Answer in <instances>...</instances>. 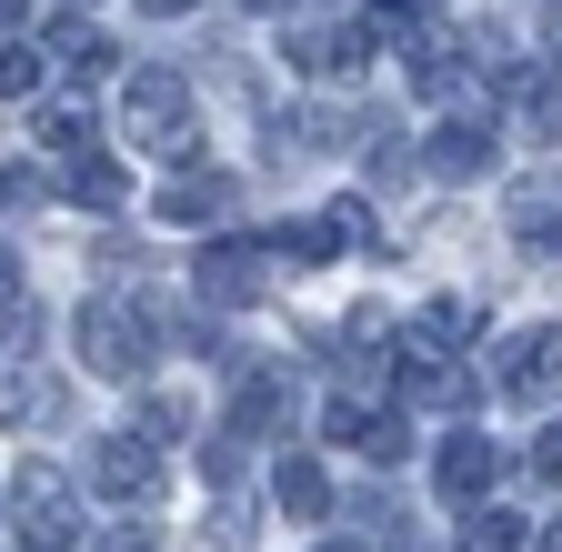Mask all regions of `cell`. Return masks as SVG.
Here are the masks:
<instances>
[{
  "label": "cell",
  "mask_w": 562,
  "mask_h": 552,
  "mask_svg": "<svg viewBox=\"0 0 562 552\" xmlns=\"http://www.w3.org/2000/svg\"><path fill=\"white\" fill-rule=\"evenodd\" d=\"M11 542L21 552H70V542H81V493H70V472L21 462V482H11Z\"/></svg>",
  "instance_id": "obj_3"
},
{
  "label": "cell",
  "mask_w": 562,
  "mask_h": 552,
  "mask_svg": "<svg viewBox=\"0 0 562 552\" xmlns=\"http://www.w3.org/2000/svg\"><path fill=\"white\" fill-rule=\"evenodd\" d=\"M492 392H503V402H562V331L552 322L503 331V341H492Z\"/></svg>",
  "instance_id": "obj_6"
},
{
  "label": "cell",
  "mask_w": 562,
  "mask_h": 552,
  "mask_svg": "<svg viewBox=\"0 0 562 552\" xmlns=\"http://www.w3.org/2000/svg\"><path fill=\"white\" fill-rule=\"evenodd\" d=\"M21 362H41V312L11 292L0 302V372H21Z\"/></svg>",
  "instance_id": "obj_21"
},
{
  "label": "cell",
  "mask_w": 562,
  "mask_h": 552,
  "mask_svg": "<svg viewBox=\"0 0 562 552\" xmlns=\"http://www.w3.org/2000/svg\"><path fill=\"white\" fill-rule=\"evenodd\" d=\"M322 552H362V542H322Z\"/></svg>",
  "instance_id": "obj_37"
},
{
  "label": "cell",
  "mask_w": 562,
  "mask_h": 552,
  "mask_svg": "<svg viewBox=\"0 0 562 552\" xmlns=\"http://www.w3.org/2000/svg\"><path fill=\"white\" fill-rule=\"evenodd\" d=\"M121 131L161 161H191V81L181 71H131L121 81Z\"/></svg>",
  "instance_id": "obj_2"
},
{
  "label": "cell",
  "mask_w": 562,
  "mask_h": 552,
  "mask_svg": "<svg viewBox=\"0 0 562 552\" xmlns=\"http://www.w3.org/2000/svg\"><path fill=\"white\" fill-rule=\"evenodd\" d=\"M211 552H251V503H222V512H211Z\"/></svg>",
  "instance_id": "obj_27"
},
{
  "label": "cell",
  "mask_w": 562,
  "mask_h": 552,
  "mask_svg": "<svg viewBox=\"0 0 562 552\" xmlns=\"http://www.w3.org/2000/svg\"><path fill=\"white\" fill-rule=\"evenodd\" d=\"M281 50H292V71H302V81H351V71H372L382 21H372V11H351V21H331V31H322V21H302Z\"/></svg>",
  "instance_id": "obj_5"
},
{
  "label": "cell",
  "mask_w": 562,
  "mask_h": 552,
  "mask_svg": "<svg viewBox=\"0 0 562 552\" xmlns=\"http://www.w3.org/2000/svg\"><path fill=\"white\" fill-rule=\"evenodd\" d=\"M402 392H412V412H472V392H482V382L442 352V362H402Z\"/></svg>",
  "instance_id": "obj_15"
},
{
  "label": "cell",
  "mask_w": 562,
  "mask_h": 552,
  "mask_svg": "<svg viewBox=\"0 0 562 552\" xmlns=\"http://www.w3.org/2000/svg\"><path fill=\"white\" fill-rule=\"evenodd\" d=\"M11 292H21V261H11V251H0V302H11Z\"/></svg>",
  "instance_id": "obj_31"
},
{
  "label": "cell",
  "mask_w": 562,
  "mask_h": 552,
  "mask_svg": "<svg viewBox=\"0 0 562 552\" xmlns=\"http://www.w3.org/2000/svg\"><path fill=\"white\" fill-rule=\"evenodd\" d=\"M513 131L522 142H562V71H513Z\"/></svg>",
  "instance_id": "obj_14"
},
{
  "label": "cell",
  "mask_w": 562,
  "mask_h": 552,
  "mask_svg": "<svg viewBox=\"0 0 562 552\" xmlns=\"http://www.w3.org/2000/svg\"><path fill=\"white\" fill-rule=\"evenodd\" d=\"M542 552H562V522H542Z\"/></svg>",
  "instance_id": "obj_34"
},
{
  "label": "cell",
  "mask_w": 562,
  "mask_h": 552,
  "mask_svg": "<svg viewBox=\"0 0 562 552\" xmlns=\"http://www.w3.org/2000/svg\"><path fill=\"white\" fill-rule=\"evenodd\" d=\"M91 493L101 503H131V512H151L161 493H171V462H161V442L151 432H111V442H91Z\"/></svg>",
  "instance_id": "obj_4"
},
{
  "label": "cell",
  "mask_w": 562,
  "mask_h": 552,
  "mask_svg": "<svg viewBox=\"0 0 562 552\" xmlns=\"http://www.w3.org/2000/svg\"><path fill=\"white\" fill-rule=\"evenodd\" d=\"M0 423H11V432H60L70 423V382H50L41 362H21L11 382H0Z\"/></svg>",
  "instance_id": "obj_9"
},
{
  "label": "cell",
  "mask_w": 562,
  "mask_h": 552,
  "mask_svg": "<svg viewBox=\"0 0 562 552\" xmlns=\"http://www.w3.org/2000/svg\"><path fill=\"white\" fill-rule=\"evenodd\" d=\"M81 362H91L101 382H151V362H161L151 312H140V302H111V292H91V302H81Z\"/></svg>",
  "instance_id": "obj_1"
},
{
  "label": "cell",
  "mask_w": 562,
  "mask_h": 552,
  "mask_svg": "<svg viewBox=\"0 0 562 552\" xmlns=\"http://www.w3.org/2000/svg\"><path fill=\"white\" fill-rule=\"evenodd\" d=\"M91 552H161V532H151V522H121V532H101Z\"/></svg>",
  "instance_id": "obj_29"
},
{
  "label": "cell",
  "mask_w": 562,
  "mask_h": 552,
  "mask_svg": "<svg viewBox=\"0 0 562 552\" xmlns=\"http://www.w3.org/2000/svg\"><path fill=\"white\" fill-rule=\"evenodd\" d=\"M271 251H292V261H331V251H341V222H281Z\"/></svg>",
  "instance_id": "obj_23"
},
{
  "label": "cell",
  "mask_w": 562,
  "mask_h": 552,
  "mask_svg": "<svg viewBox=\"0 0 562 552\" xmlns=\"http://www.w3.org/2000/svg\"><path fill=\"white\" fill-rule=\"evenodd\" d=\"M251 11H292V0H251Z\"/></svg>",
  "instance_id": "obj_36"
},
{
  "label": "cell",
  "mask_w": 562,
  "mask_h": 552,
  "mask_svg": "<svg viewBox=\"0 0 562 552\" xmlns=\"http://www.w3.org/2000/svg\"><path fill=\"white\" fill-rule=\"evenodd\" d=\"M70 201H81V212H121V201H131V171L111 151H70Z\"/></svg>",
  "instance_id": "obj_20"
},
{
  "label": "cell",
  "mask_w": 562,
  "mask_h": 552,
  "mask_svg": "<svg viewBox=\"0 0 562 552\" xmlns=\"http://www.w3.org/2000/svg\"><path fill=\"white\" fill-rule=\"evenodd\" d=\"M382 11H432V0H382Z\"/></svg>",
  "instance_id": "obj_35"
},
{
  "label": "cell",
  "mask_w": 562,
  "mask_h": 552,
  "mask_svg": "<svg viewBox=\"0 0 562 552\" xmlns=\"http://www.w3.org/2000/svg\"><path fill=\"white\" fill-rule=\"evenodd\" d=\"M492 472H503V452H492L482 432H452V442L432 452V482H442V503H482V493H492Z\"/></svg>",
  "instance_id": "obj_12"
},
{
  "label": "cell",
  "mask_w": 562,
  "mask_h": 552,
  "mask_svg": "<svg viewBox=\"0 0 562 552\" xmlns=\"http://www.w3.org/2000/svg\"><path fill=\"white\" fill-rule=\"evenodd\" d=\"M161 222H181V232H222V222H232V171H181V181L161 191Z\"/></svg>",
  "instance_id": "obj_13"
},
{
  "label": "cell",
  "mask_w": 562,
  "mask_h": 552,
  "mask_svg": "<svg viewBox=\"0 0 562 552\" xmlns=\"http://www.w3.org/2000/svg\"><path fill=\"white\" fill-rule=\"evenodd\" d=\"M261 282H271V241H211L201 271H191V292H201L211 312H251Z\"/></svg>",
  "instance_id": "obj_7"
},
{
  "label": "cell",
  "mask_w": 562,
  "mask_h": 552,
  "mask_svg": "<svg viewBox=\"0 0 562 552\" xmlns=\"http://www.w3.org/2000/svg\"><path fill=\"white\" fill-rule=\"evenodd\" d=\"M472 331H482V302L452 292V302H432V312H412V322H402V362H442V352H462Z\"/></svg>",
  "instance_id": "obj_8"
},
{
  "label": "cell",
  "mask_w": 562,
  "mask_h": 552,
  "mask_svg": "<svg viewBox=\"0 0 562 552\" xmlns=\"http://www.w3.org/2000/svg\"><path fill=\"white\" fill-rule=\"evenodd\" d=\"M140 11H151V21H181V11H201V0H140Z\"/></svg>",
  "instance_id": "obj_30"
},
{
  "label": "cell",
  "mask_w": 562,
  "mask_h": 552,
  "mask_svg": "<svg viewBox=\"0 0 562 552\" xmlns=\"http://www.w3.org/2000/svg\"><path fill=\"white\" fill-rule=\"evenodd\" d=\"M241 452H251V432H211V442H201V472H211V482H241Z\"/></svg>",
  "instance_id": "obj_26"
},
{
  "label": "cell",
  "mask_w": 562,
  "mask_h": 552,
  "mask_svg": "<svg viewBox=\"0 0 562 552\" xmlns=\"http://www.w3.org/2000/svg\"><path fill=\"white\" fill-rule=\"evenodd\" d=\"M271 493H281V512H292V522H331V482H322V462H312V452H281Z\"/></svg>",
  "instance_id": "obj_18"
},
{
  "label": "cell",
  "mask_w": 562,
  "mask_h": 552,
  "mask_svg": "<svg viewBox=\"0 0 562 552\" xmlns=\"http://www.w3.org/2000/svg\"><path fill=\"white\" fill-rule=\"evenodd\" d=\"M522 472H532V482H562V423L532 432V462H522Z\"/></svg>",
  "instance_id": "obj_28"
},
{
  "label": "cell",
  "mask_w": 562,
  "mask_h": 552,
  "mask_svg": "<svg viewBox=\"0 0 562 552\" xmlns=\"http://www.w3.org/2000/svg\"><path fill=\"white\" fill-rule=\"evenodd\" d=\"M281 423H292V382H281L271 362H251V372H232V432H281Z\"/></svg>",
  "instance_id": "obj_10"
},
{
  "label": "cell",
  "mask_w": 562,
  "mask_h": 552,
  "mask_svg": "<svg viewBox=\"0 0 562 552\" xmlns=\"http://www.w3.org/2000/svg\"><path fill=\"white\" fill-rule=\"evenodd\" d=\"M41 50H50V71H70V81H101V71H111V41H101L91 21H50Z\"/></svg>",
  "instance_id": "obj_17"
},
{
  "label": "cell",
  "mask_w": 562,
  "mask_h": 552,
  "mask_svg": "<svg viewBox=\"0 0 562 552\" xmlns=\"http://www.w3.org/2000/svg\"><path fill=\"white\" fill-rule=\"evenodd\" d=\"M462 552H522V522H513V512H482V503H472V522H462Z\"/></svg>",
  "instance_id": "obj_24"
},
{
  "label": "cell",
  "mask_w": 562,
  "mask_h": 552,
  "mask_svg": "<svg viewBox=\"0 0 562 552\" xmlns=\"http://www.w3.org/2000/svg\"><path fill=\"white\" fill-rule=\"evenodd\" d=\"M50 81V50H21V41H0V101H31Z\"/></svg>",
  "instance_id": "obj_22"
},
{
  "label": "cell",
  "mask_w": 562,
  "mask_h": 552,
  "mask_svg": "<svg viewBox=\"0 0 562 552\" xmlns=\"http://www.w3.org/2000/svg\"><path fill=\"white\" fill-rule=\"evenodd\" d=\"M11 31H21V0H0V41H11Z\"/></svg>",
  "instance_id": "obj_32"
},
{
  "label": "cell",
  "mask_w": 562,
  "mask_h": 552,
  "mask_svg": "<svg viewBox=\"0 0 562 552\" xmlns=\"http://www.w3.org/2000/svg\"><path fill=\"white\" fill-rule=\"evenodd\" d=\"M503 222H513V241H562V171H532Z\"/></svg>",
  "instance_id": "obj_16"
},
{
  "label": "cell",
  "mask_w": 562,
  "mask_h": 552,
  "mask_svg": "<svg viewBox=\"0 0 562 552\" xmlns=\"http://www.w3.org/2000/svg\"><path fill=\"white\" fill-rule=\"evenodd\" d=\"M422 171L432 181H482L492 171V121H442L432 142H422Z\"/></svg>",
  "instance_id": "obj_11"
},
{
  "label": "cell",
  "mask_w": 562,
  "mask_h": 552,
  "mask_svg": "<svg viewBox=\"0 0 562 552\" xmlns=\"http://www.w3.org/2000/svg\"><path fill=\"white\" fill-rule=\"evenodd\" d=\"M91 131H101V121H91V101H70V91L31 111V142H41V151H60V161H70V151H91Z\"/></svg>",
  "instance_id": "obj_19"
},
{
  "label": "cell",
  "mask_w": 562,
  "mask_h": 552,
  "mask_svg": "<svg viewBox=\"0 0 562 552\" xmlns=\"http://www.w3.org/2000/svg\"><path fill=\"white\" fill-rule=\"evenodd\" d=\"M351 452H362V462H372V472H392V462H402V452H412V432H402V423H392V412H372V423H362V442H351Z\"/></svg>",
  "instance_id": "obj_25"
},
{
  "label": "cell",
  "mask_w": 562,
  "mask_h": 552,
  "mask_svg": "<svg viewBox=\"0 0 562 552\" xmlns=\"http://www.w3.org/2000/svg\"><path fill=\"white\" fill-rule=\"evenodd\" d=\"M542 41H552V60H562V11H552V21H542Z\"/></svg>",
  "instance_id": "obj_33"
}]
</instances>
